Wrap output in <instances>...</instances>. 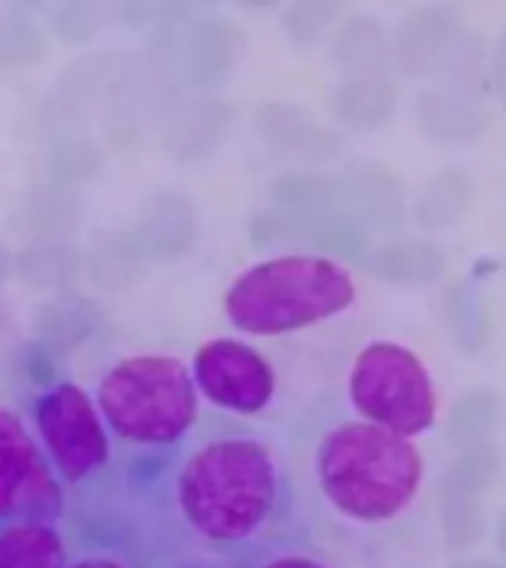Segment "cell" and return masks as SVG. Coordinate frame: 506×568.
Returning <instances> with one entry per match:
<instances>
[{"label": "cell", "mask_w": 506, "mask_h": 568, "mask_svg": "<svg viewBox=\"0 0 506 568\" xmlns=\"http://www.w3.org/2000/svg\"><path fill=\"white\" fill-rule=\"evenodd\" d=\"M172 500L199 545L237 554L257 545L287 515L291 486L270 444L255 435H220L186 453Z\"/></svg>", "instance_id": "obj_1"}, {"label": "cell", "mask_w": 506, "mask_h": 568, "mask_svg": "<svg viewBox=\"0 0 506 568\" xmlns=\"http://www.w3.org/2000/svg\"><path fill=\"white\" fill-rule=\"evenodd\" d=\"M314 483L344 521L380 527L415 506L424 486V456L412 438L367 420H341L317 442Z\"/></svg>", "instance_id": "obj_2"}, {"label": "cell", "mask_w": 506, "mask_h": 568, "mask_svg": "<svg viewBox=\"0 0 506 568\" xmlns=\"http://www.w3.org/2000/svg\"><path fill=\"white\" fill-rule=\"evenodd\" d=\"M355 302V282L341 261L320 255H273L229 284L222 311L237 332L279 337L344 314Z\"/></svg>", "instance_id": "obj_3"}, {"label": "cell", "mask_w": 506, "mask_h": 568, "mask_svg": "<svg viewBox=\"0 0 506 568\" xmlns=\"http://www.w3.org/2000/svg\"><path fill=\"white\" fill-rule=\"evenodd\" d=\"M199 390L178 355L140 353L115 362L95 390L98 412L113 438L131 447H175L199 420Z\"/></svg>", "instance_id": "obj_4"}, {"label": "cell", "mask_w": 506, "mask_h": 568, "mask_svg": "<svg viewBox=\"0 0 506 568\" xmlns=\"http://www.w3.org/2000/svg\"><path fill=\"white\" fill-rule=\"evenodd\" d=\"M350 403L362 420L403 438L424 435L435 424L433 379L424 362L394 341H373L355 355Z\"/></svg>", "instance_id": "obj_5"}, {"label": "cell", "mask_w": 506, "mask_h": 568, "mask_svg": "<svg viewBox=\"0 0 506 568\" xmlns=\"http://www.w3.org/2000/svg\"><path fill=\"white\" fill-rule=\"evenodd\" d=\"M33 429L62 486H80L107 468L113 435L95 397L78 382H53L36 397Z\"/></svg>", "instance_id": "obj_6"}, {"label": "cell", "mask_w": 506, "mask_h": 568, "mask_svg": "<svg viewBox=\"0 0 506 568\" xmlns=\"http://www.w3.org/2000/svg\"><path fill=\"white\" fill-rule=\"evenodd\" d=\"M65 491L24 417L0 406V524L60 521Z\"/></svg>", "instance_id": "obj_7"}, {"label": "cell", "mask_w": 506, "mask_h": 568, "mask_svg": "<svg viewBox=\"0 0 506 568\" xmlns=\"http://www.w3.org/2000/svg\"><path fill=\"white\" fill-rule=\"evenodd\" d=\"M199 397L231 415H261L275 397L270 358L240 337L204 341L190 364Z\"/></svg>", "instance_id": "obj_8"}, {"label": "cell", "mask_w": 506, "mask_h": 568, "mask_svg": "<svg viewBox=\"0 0 506 568\" xmlns=\"http://www.w3.org/2000/svg\"><path fill=\"white\" fill-rule=\"evenodd\" d=\"M249 243L282 255H320L332 261L364 264L371 255V231L353 216H305V213L266 211L249 220Z\"/></svg>", "instance_id": "obj_9"}, {"label": "cell", "mask_w": 506, "mask_h": 568, "mask_svg": "<svg viewBox=\"0 0 506 568\" xmlns=\"http://www.w3.org/2000/svg\"><path fill=\"white\" fill-rule=\"evenodd\" d=\"M122 53L115 51H87L60 71L51 95L44 98L36 119L39 140L65 131H87L89 119L101 110L104 92L110 87L115 65Z\"/></svg>", "instance_id": "obj_10"}, {"label": "cell", "mask_w": 506, "mask_h": 568, "mask_svg": "<svg viewBox=\"0 0 506 568\" xmlns=\"http://www.w3.org/2000/svg\"><path fill=\"white\" fill-rule=\"evenodd\" d=\"M128 231L140 243L149 264H169L193 252L202 234V213L184 190L163 186L142 199Z\"/></svg>", "instance_id": "obj_11"}, {"label": "cell", "mask_w": 506, "mask_h": 568, "mask_svg": "<svg viewBox=\"0 0 506 568\" xmlns=\"http://www.w3.org/2000/svg\"><path fill=\"white\" fill-rule=\"evenodd\" d=\"M243 30L231 18L202 16L181 27V74L195 95H211L234 74Z\"/></svg>", "instance_id": "obj_12"}, {"label": "cell", "mask_w": 506, "mask_h": 568, "mask_svg": "<svg viewBox=\"0 0 506 568\" xmlns=\"http://www.w3.org/2000/svg\"><path fill=\"white\" fill-rule=\"evenodd\" d=\"M234 106L225 98L216 95H195L184 98L181 104L172 106L160 119V136L163 149L186 166L211 160L216 151L225 145L234 128Z\"/></svg>", "instance_id": "obj_13"}, {"label": "cell", "mask_w": 506, "mask_h": 568, "mask_svg": "<svg viewBox=\"0 0 506 568\" xmlns=\"http://www.w3.org/2000/svg\"><path fill=\"white\" fill-rule=\"evenodd\" d=\"M255 131L264 145L305 163H332L344 154V133L291 101H264L257 106Z\"/></svg>", "instance_id": "obj_14"}, {"label": "cell", "mask_w": 506, "mask_h": 568, "mask_svg": "<svg viewBox=\"0 0 506 568\" xmlns=\"http://www.w3.org/2000/svg\"><path fill=\"white\" fill-rule=\"evenodd\" d=\"M462 36L459 9L451 3H424L399 21L391 39V62L403 78H421L442 62Z\"/></svg>", "instance_id": "obj_15"}, {"label": "cell", "mask_w": 506, "mask_h": 568, "mask_svg": "<svg viewBox=\"0 0 506 568\" xmlns=\"http://www.w3.org/2000/svg\"><path fill=\"white\" fill-rule=\"evenodd\" d=\"M101 115H104L107 140L115 145H133L142 140V133L149 131L151 124L160 122L158 98H154V87H151L142 57L122 53L101 101Z\"/></svg>", "instance_id": "obj_16"}, {"label": "cell", "mask_w": 506, "mask_h": 568, "mask_svg": "<svg viewBox=\"0 0 506 568\" xmlns=\"http://www.w3.org/2000/svg\"><path fill=\"white\" fill-rule=\"evenodd\" d=\"M350 211L367 231L397 234L408 222V195L397 172L382 163H353L344 172Z\"/></svg>", "instance_id": "obj_17"}, {"label": "cell", "mask_w": 506, "mask_h": 568, "mask_svg": "<svg viewBox=\"0 0 506 568\" xmlns=\"http://www.w3.org/2000/svg\"><path fill=\"white\" fill-rule=\"evenodd\" d=\"M399 104L397 83L385 71L344 74L332 89L328 106L344 131L373 133L394 119Z\"/></svg>", "instance_id": "obj_18"}, {"label": "cell", "mask_w": 506, "mask_h": 568, "mask_svg": "<svg viewBox=\"0 0 506 568\" xmlns=\"http://www.w3.org/2000/svg\"><path fill=\"white\" fill-rule=\"evenodd\" d=\"M266 199L273 211L305 213V216H353L350 190L341 172H323V169L282 172L266 186Z\"/></svg>", "instance_id": "obj_19"}, {"label": "cell", "mask_w": 506, "mask_h": 568, "mask_svg": "<svg viewBox=\"0 0 506 568\" xmlns=\"http://www.w3.org/2000/svg\"><path fill=\"white\" fill-rule=\"evenodd\" d=\"M415 122L433 142L462 145L479 140L492 128V113L479 98L456 95L447 89H426L415 101Z\"/></svg>", "instance_id": "obj_20"}, {"label": "cell", "mask_w": 506, "mask_h": 568, "mask_svg": "<svg viewBox=\"0 0 506 568\" xmlns=\"http://www.w3.org/2000/svg\"><path fill=\"white\" fill-rule=\"evenodd\" d=\"M12 275L36 291L71 293L83 278V246L74 237H27L12 252Z\"/></svg>", "instance_id": "obj_21"}, {"label": "cell", "mask_w": 506, "mask_h": 568, "mask_svg": "<svg viewBox=\"0 0 506 568\" xmlns=\"http://www.w3.org/2000/svg\"><path fill=\"white\" fill-rule=\"evenodd\" d=\"M149 270V257L128 229H98L83 246V278L104 293L131 291Z\"/></svg>", "instance_id": "obj_22"}, {"label": "cell", "mask_w": 506, "mask_h": 568, "mask_svg": "<svg viewBox=\"0 0 506 568\" xmlns=\"http://www.w3.org/2000/svg\"><path fill=\"white\" fill-rule=\"evenodd\" d=\"M87 216V202L80 186L60 184L44 178L21 195L18 229L27 237H74Z\"/></svg>", "instance_id": "obj_23"}, {"label": "cell", "mask_w": 506, "mask_h": 568, "mask_svg": "<svg viewBox=\"0 0 506 568\" xmlns=\"http://www.w3.org/2000/svg\"><path fill=\"white\" fill-rule=\"evenodd\" d=\"M367 273L397 287H421L438 282L447 270V255L438 243L426 237H391L371 248L364 261Z\"/></svg>", "instance_id": "obj_24"}, {"label": "cell", "mask_w": 506, "mask_h": 568, "mask_svg": "<svg viewBox=\"0 0 506 568\" xmlns=\"http://www.w3.org/2000/svg\"><path fill=\"white\" fill-rule=\"evenodd\" d=\"M98 326H101V314L92 302L78 293H60L57 300L44 302L36 311V349L48 358H62L87 344Z\"/></svg>", "instance_id": "obj_25"}, {"label": "cell", "mask_w": 506, "mask_h": 568, "mask_svg": "<svg viewBox=\"0 0 506 568\" xmlns=\"http://www.w3.org/2000/svg\"><path fill=\"white\" fill-rule=\"evenodd\" d=\"M71 548L57 521L0 524V568H65Z\"/></svg>", "instance_id": "obj_26"}, {"label": "cell", "mask_w": 506, "mask_h": 568, "mask_svg": "<svg viewBox=\"0 0 506 568\" xmlns=\"http://www.w3.org/2000/svg\"><path fill=\"white\" fill-rule=\"evenodd\" d=\"M332 60L344 74H371L391 65V36L376 16H350L332 33Z\"/></svg>", "instance_id": "obj_27"}, {"label": "cell", "mask_w": 506, "mask_h": 568, "mask_svg": "<svg viewBox=\"0 0 506 568\" xmlns=\"http://www.w3.org/2000/svg\"><path fill=\"white\" fill-rule=\"evenodd\" d=\"M470 204H474V184L468 172L451 166L426 181L424 190L415 195V204L408 207V216L415 220L417 229L444 231L465 220Z\"/></svg>", "instance_id": "obj_28"}, {"label": "cell", "mask_w": 506, "mask_h": 568, "mask_svg": "<svg viewBox=\"0 0 506 568\" xmlns=\"http://www.w3.org/2000/svg\"><path fill=\"white\" fill-rule=\"evenodd\" d=\"M39 142H42L44 178L51 181L80 186L104 169V145L95 136H89V131L53 133Z\"/></svg>", "instance_id": "obj_29"}, {"label": "cell", "mask_w": 506, "mask_h": 568, "mask_svg": "<svg viewBox=\"0 0 506 568\" xmlns=\"http://www.w3.org/2000/svg\"><path fill=\"white\" fill-rule=\"evenodd\" d=\"M500 420H504V399L497 390H462L447 415V442L453 450H462L470 444H486L495 438Z\"/></svg>", "instance_id": "obj_30"}, {"label": "cell", "mask_w": 506, "mask_h": 568, "mask_svg": "<svg viewBox=\"0 0 506 568\" xmlns=\"http://www.w3.org/2000/svg\"><path fill=\"white\" fill-rule=\"evenodd\" d=\"M444 320L451 328L453 344L462 353L477 355L488 341V308L483 287L474 278L447 284L444 291Z\"/></svg>", "instance_id": "obj_31"}, {"label": "cell", "mask_w": 506, "mask_h": 568, "mask_svg": "<svg viewBox=\"0 0 506 568\" xmlns=\"http://www.w3.org/2000/svg\"><path fill=\"white\" fill-rule=\"evenodd\" d=\"M438 524H442L444 545L451 550L477 548L486 536V506L483 497L442 479L438 486Z\"/></svg>", "instance_id": "obj_32"}, {"label": "cell", "mask_w": 506, "mask_h": 568, "mask_svg": "<svg viewBox=\"0 0 506 568\" xmlns=\"http://www.w3.org/2000/svg\"><path fill=\"white\" fill-rule=\"evenodd\" d=\"M435 80L438 89L456 92V95L479 98L483 89H488V62L486 44L477 33H465L451 44V51L444 53L442 62L435 65Z\"/></svg>", "instance_id": "obj_33"}, {"label": "cell", "mask_w": 506, "mask_h": 568, "mask_svg": "<svg viewBox=\"0 0 506 568\" xmlns=\"http://www.w3.org/2000/svg\"><path fill=\"white\" fill-rule=\"evenodd\" d=\"M115 21V0H62L51 18L53 33L69 44H89Z\"/></svg>", "instance_id": "obj_34"}, {"label": "cell", "mask_w": 506, "mask_h": 568, "mask_svg": "<svg viewBox=\"0 0 506 568\" xmlns=\"http://www.w3.org/2000/svg\"><path fill=\"white\" fill-rule=\"evenodd\" d=\"M48 57V39L21 12H9L0 21V74L27 71Z\"/></svg>", "instance_id": "obj_35"}, {"label": "cell", "mask_w": 506, "mask_h": 568, "mask_svg": "<svg viewBox=\"0 0 506 568\" xmlns=\"http://www.w3.org/2000/svg\"><path fill=\"white\" fill-rule=\"evenodd\" d=\"M350 0H291L282 9V30L293 44L311 48L337 27Z\"/></svg>", "instance_id": "obj_36"}, {"label": "cell", "mask_w": 506, "mask_h": 568, "mask_svg": "<svg viewBox=\"0 0 506 568\" xmlns=\"http://www.w3.org/2000/svg\"><path fill=\"white\" fill-rule=\"evenodd\" d=\"M497 474H500V453H497L495 442H486L470 444V447L453 453V462L447 465L442 479L465 488L470 495L483 497L488 488L495 486Z\"/></svg>", "instance_id": "obj_37"}, {"label": "cell", "mask_w": 506, "mask_h": 568, "mask_svg": "<svg viewBox=\"0 0 506 568\" xmlns=\"http://www.w3.org/2000/svg\"><path fill=\"white\" fill-rule=\"evenodd\" d=\"M158 0H115V21L128 30H142L154 24Z\"/></svg>", "instance_id": "obj_38"}, {"label": "cell", "mask_w": 506, "mask_h": 568, "mask_svg": "<svg viewBox=\"0 0 506 568\" xmlns=\"http://www.w3.org/2000/svg\"><path fill=\"white\" fill-rule=\"evenodd\" d=\"M195 9H202V0H158L154 24L184 27L193 18Z\"/></svg>", "instance_id": "obj_39"}, {"label": "cell", "mask_w": 506, "mask_h": 568, "mask_svg": "<svg viewBox=\"0 0 506 568\" xmlns=\"http://www.w3.org/2000/svg\"><path fill=\"white\" fill-rule=\"evenodd\" d=\"M488 89H492V95H495L506 110V30L504 36L497 39L495 51H492V60H488Z\"/></svg>", "instance_id": "obj_40"}, {"label": "cell", "mask_w": 506, "mask_h": 568, "mask_svg": "<svg viewBox=\"0 0 506 568\" xmlns=\"http://www.w3.org/2000/svg\"><path fill=\"white\" fill-rule=\"evenodd\" d=\"M255 568H328L326 562H320L317 557H311V554H273V557L261 559Z\"/></svg>", "instance_id": "obj_41"}, {"label": "cell", "mask_w": 506, "mask_h": 568, "mask_svg": "<svg viewBox=\"0 0 506 568\" xmlns=\"http://www.w3.org/2000/svg\"><path fill=\"white\" fill-rule=\"evenodd\" d=\"M65 568H136L133 562H128L119 554H104V550H95V554H80V557H71Z\"/></svg>", "instance_id": "obj_42"}, {"label": "cell", "mask_w": 506, "mask_h": 568, "mask_svg": "<svg viewBox=\"0 0 506 568\" xmlns=\"http://www.w3.org/2000/svg\"><path fill=\"white\" fill-rule=\"evenodd\" d=\"M237 7L252 9V12H266V9H275L282 0H234Z\"/></svg>", "instance_id": "obj_43"}, {"label": "cell", "mask_w": 506, "mask_h": 568, "mask_svg": "<svg viewBox=\"0 0 506 568\" xmlns=\"http://www.w3.org/2000/svg\"><path fill=\"white\" fill-rule=\"evenodd\" d=\"M9 275H12V252L0 243V284H7Z\"/></svg>", "instance_id": "obj_44"}, {"label": "cell", "mask_w": 506, "mask_h": 568, "mask_svg": "<svg viewBox=\"0 0 506 568\" xmlns=\"http://www.w3.org/2000/svg\"><path fill=\"white\" fill-rule=\"evenodd\" d=\"M453 568H506V566H500V562H488V559H462V562H456Z\"/></svg>", "instance_id": "obj_45"}, {"label": "cell", "mask_w": 506, "mask_h": 568, "mask_svg": "<svg viewBox=\"0 0 506 568\" xmlns=\"http://www.w3.org/2000/svg\"><path fill=\"white\" fill-rule=\"evenodd\" d=\"M495 539H497V550H500V554H504V557H506V513L500 515V521H497Z\"/></svg>", "instance_id": "obj_46"}, {"label": "cell", "mask_w": 506, "mask_h": 568, "mask_svg": "<svg viewBox=\"0 0 506 568\" xmlns=\"http://www.w3.org/2000/svg\"><path fill=\"white\" fill-rule=\"evenodd\" d=\"M16 3H21V7H27V9H39L44 0H16Z\"/></svg>", "instance_id": "obj_47"}, {"label": "cell", "mask_w": 506, "mask_h": 568, "mask_svg": "<svg viewBox=\"0 0 506 568\" xmlns=\"http://www.w3.org/2000/svg\"><path fill=\"white\" fill-rule=\"evenodd\" d=\"M211 3H216V0H202V7H211Z\"/></svg>", "instance_id": "obj_48"}]
</instances>
